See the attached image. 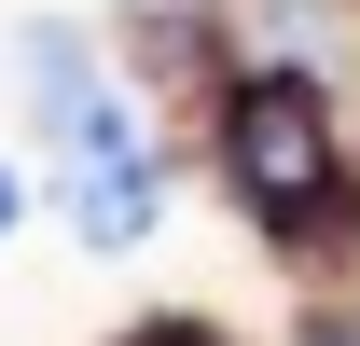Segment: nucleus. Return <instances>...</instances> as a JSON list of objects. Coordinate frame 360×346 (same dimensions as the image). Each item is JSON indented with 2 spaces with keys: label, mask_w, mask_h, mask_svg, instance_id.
I'll return each mask as SVG.
<instances>
[{
  "label": "nucleus",
  "mask_w": 360,
  "mask_h": 346,
  "mask_svg": "<svg viewBox=\"0 0 360 346\" xmlns=\"http://www.w3.org/2000/svg\"><path fill=\"white\" fill-rule=\"evenodd\" d=\"M14 70H28L56 153H70V222H84V250H139V236H153V139H139L125 84H111L70 28H28Z\"/></svg>",
  "instance_id": "obj_1"
},
{
  "label": "nucleus",
  "mask_w": 360,
  "mask_h": 346,
  "mask_svg": "<svg viewBox=\"0 0 360 346\" xmlns=\"http://www.w3.org/2000/svg\"><path fill=\"white\" fill-rule=\"evenodd\" d=\"M222 180L277 222V236L319 222V194H333V111H319L305 70H250V84L222 97Z\"/></svg>",
  "instance_id": "obj_2"
},
{
  "label": "nucleus",
  "mask_w": 360,
  "mask_h": 346,
  "mask_svg": "<svg viewBox=\"0 0 360 346\" xmlns=\"http://www.w3.org/2000/svg\"><path fill=\"white\" fill-rule=\"evenodd\" d=\"M125 346H222V333H194V319H153V333H125Z\"/></svg>",
  "instance_id": "obj_3"
},
{
  "label": "nucleus",
  "mask_w": 360,
  "mask_h": 346,
  "mask_svg": "<svg viewBox=\"0 0 360 346\" xmlns=\"http://www.w3.org/2000/svg\"><path fill=\"white\" fill-rule=\"evenodd\" d=\"M0 236H14V167H0Z\"/></svg>",
  "instance_id": "obj_4"
}]
</instances>
